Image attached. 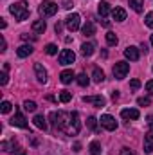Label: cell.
<instances>
[{
	"mask_svg": "<svg viewBox=\"0 0 153 155\" xmlns=\"http://www.w3.org/2000/svg\"><path fill=\"white\" fill-rule=\"evenodd\" d=\"M50 119L54 126L63 130L67 135H77L81 130V121L77 112H52Z\"/></svg>",
	"mask_w": 153,
	"mask_h": 155,
	"instance_id": "cell-1",
	"label": "cell"
},
{
	"mask_svg": "<svg viewBox=\"0 0 153 155\" xmlns=\"http://www.w3.org/2000/svg\"><path fill=\"white\" fill-rule=\"evenodd\" d=\"M9 11H11V15H15V18L16 20H20V22H24V20H27L29 18V4L25 2V0H20V2H15L11 7H9Z\"/></svg>",
	"mask_w": 153,
	"mask_h": 155,
	"instance_id": "cell-2",
	"label": "cell"
},
{
	"mask_svg": "<svg viewBox=\"0 0 153 155\" xmlns=\"http://www.w3.org/2000/svg\"><path fill=\"white\" fill-rule=\"evenodd\" d=\"M38 13L43 16V18L54 16V15L58 13V4H54V2H50V0H43V2L40 4V7H38Z\"/></svg>",
	"mask_w": 153,
	"mask_h": 155,
	"instance_id": "cell-3",
	"label": "cell"
},
{
	"mask_svg": "<svg viewBox=\"0 0 153 155\" xmlns=\"http://www.w3.org/2000/svg\"><path fill=\"white\" fill-rule=\"evenodd\" d=\"M128 72H130V65H128L126 61H117V63L114 65V76H115V79H124Z\"/></svg>",
	"mask_w": 153,
	"mask_h": 155,
	"instance_id": "cell-4",
	"label": "cell"
},
{
	"mask_svg": "<svg viewBox=\"0 0 153 155\" xmlns=\"http://www.w3.org/2000/svg\"><path fill=\"white\" fill-rule=\"evenodd\" d=\"M79 22H81V18H79L77 13H72V15H69V16L65 18V25H67V29H69L70 33H74V31L79 29Z\"/></svg>",
	"mask_w": 153,
	"mask_h": 155,
	"instance_id": "cell-5",
	"label": "cell"
},
{
	"mask_svg": "<svg viewBox=\"0 0 153 155\" xmlns=\"http://www.w3.org/2000/svg\"><path fill=\"white\" fill-rule=\"evenodd\" d=\"M74 60H76V54L70 49H63L60 52V63L61 65H70V63H74Z\"/></svg>",
	"mask_w": 153,
	"mask_h": 155,
	"instance_id": "cell-6",
	"label": "cell"
},
{
	"mask_svg": "<svg viewBox=\"0 0 153 155\" xmlns=\"http://www.w3.org/2000/svg\"><path fill=\"white\" fill-rule=\"evenodd\" d=\"M101 126L105 128V130H108V132H114L115 128H117V121H115L112 116H108V114H105V116H101Z\"/></svg>",
	"mask_w": 153,
	"mask_h": 155,
	"instance_id": "cell-7",
	"label": "cell"
},
{
	"mask_svg": "<svg viewBox=\"0 0 153 155\" xmlns=\"http://www.w3.org/2000/svg\"><path fill=\"white\" fill-rule=\"evenodd\" d=\"M11 124H13V126H18V128H27V126H29L27 119L22 116L20 112H15V116L11 117Z\"/></svg>",
	"mask_w": 153,
	"mask_h": 155,
	"instance_id": "cell-8",
	"label": "cell"
},
{
	"mask_svg": "<svg viewBox=\"0 0 153 155\" xmlns=\"http://www.w3.org/2000/svg\"><path fill=\"white\" fill-rule=\"evenodd\" d=\"M83 101H85V103H92V105H96V107H99V108L106 105V99H105L103 96H85Z\"/></svg>",
	"mask_w": 153,
	"mask_h": 155,
	"instance_id": "cell-9",
	"label": "cell"
},
{
	"mask_svg": "<svg viewBox=\"0 0 153 155\" xmlns=\"http://www.w3.org/2000/svg\"><path fill=\"white\" fill-rule=\"evenodd\" d=\"M124 56H126L130 61H137L141 54H139V49H137V47L130 45V47H126V49H124Z\"/></svg>",
	"mask_w": 153,
	"mask_h": 155,
	"instance_id": "cell-10",
	"label": "cell"
},
{
	"mask_svg": "<svg viewBox=\"0 0 153 155\" xmlns=\"http://www.w3.org/2000/svg\"><path fill=\"white\" fill-rule=\"evenodd\" d=\"M34 74H36V79L40 83H45L47 81V71L43 69L41 63H34Z\"/></svg>",
	"mask_w": 153,
	"mask_h": 155,
	"instance_id": "cell-11",
	"label": "cell"
},
{
	"mask_svg": "<svg viewBox=\"0 0 153 155\" xmlns=\"http://www.w3.org/2000/svg\"><path fill=\"white\" fill-rule=\"evenodd\" d=\"M139 116L141 114H139L137 108H124V110H121V117L122 119H128V121L130 119H139Z\"/></svg>",
	"mask_w": 153,
	"mask_h": 155,
	"instance_id": "cell-12",
	"label": "cell"
},
{
	"mask_svg": "<svg viewBox=\"0 0 153 155\" xmlns=\"http://www.w3.org/2000/svg\"><path fill=\"white\" fill-rule=\"evenodd\" d=\"M144 152L146 153H151L153 152V130L150 128V132L144 135Z\"/></svg>",
	"mask_w": 153,
	"mask_h": 155,
	"instance_id": "cell-13",
	"label": "cell"
},
{
	"mask_svg": "<svg viewBox=\"0 0 153 155\" xmlns=\"http://www.w3.org/2000/svg\"><path fill=\"white\" fill-rule=\"evenodd\" d=\"M29 54H33V45H20L16 49V56L18 58H27Z\"/></svg>",
	"mask_w": 153,
	"mask_h": 155,
	"instance_id": "cell-14",
	"label": "cell"
},
{
	"mask_svg": "<svg viewBox=\"0 0 153 155\" xmlns=\"http://www.w3.org/2000/svg\"><path fill=\"white\" fill-rule=\"evenodd\" d=\"M112 16H114L115 22H124L126 20V11L122 7H115V9H112Z\"/></svg>",
	"mask_w": 153,
	"mask_h": 155,
	"instance_id": "cell-15",
	"label": "cell"
},
{
	"mask_svg": "<svg viewBox=\"0 0 153 155\" xmlns=\"http://www.w3.org/2000/svg\"><path fill=\"white\" fill-rule=\"evenodd\" d=\"M94 52H96V45H94V43L88 41V43H83V45H81V54H83L85 58H86V56H92Z\"/></svg>",
	"mask_w": 153,
	"mask_h": 155,
	"instance_id": "cell-16",
	"label": "cell"
},
{
	"mask_svg": "<svg viewBox=\"0 0 153 155\" xmlns=\"http://www.w3.org/2000/svg\"><path fill=\"white\" fill-rule=\"evenodd\" d=\"M60 79H61L63 85H69V83H72V79H76V76H74L72 71H63V72L60 74Z\"/></svg>",
	"mask_w": 153,
	"mask_h": 155,
	"instance_id": "cell-17",
	"label": "cell"
},
{
	"mask_svg": "<svg viewBox=\"0 0 153 155\" xmlns=\"http://www.w3.org/2000/svg\"><path fill=\"white\" fill-rule=\"evenodd\" d=\"M97 13L101 15V18H105V16L110 13V4H108V2H105V0H103V2H99V4H97Z\"/></svg>",
	"mask_w": 153,
	"mask_h": 155,
	"instance_id": "cell-18",
	"label": "cell"
},
{
	"mask_svg": "<svg viewBox=\"0 0 153 155\" xmlns=\"http://www.w3.org/2000/svg\"><path fill=\"white\" fill-rule=\"evenodd\" d=\"M81 33H83L85 36H94V35H96V25H94L92 22H86V24L81 27Z\"/></svg>",
	"mask_w": 153,
	"mask_h": 155,
	"instance_id": "cell-19",
	"label": "cell"
},
{
	"mask_svg": "<svg viewBox=\"0 0 153 155\" xmlns=\"http://www.w3.org/2000/svg\"><path fill=\"white\" fill-rule=\"evenodd\" d=\"M45 29H47V24H45V20H36V22H33V31L34 33H45Z\"/></svg>",
	"mask_w": 153,
	"mask_h": 155,
	"instance_id": "cell-20",
	"label": "cell"
},
{
	"mask_svg": "<svg viewBox=\"0 0 153 155\" xmlns=\"http://www.w3.org/2000/svg\"><path fill=\"white\" fill-rule=\"evenodd\" d=\"M33 123H34V126L40 128V130H47V121H45V117L43 116H34Z\"/></svg>",
	"mask_w": 153,
	"mask_h": 155,
	"instance_id": "cell-21",
	"label": "cell"
},
{
	"mask_svg": "<svg viewBox=\"0 0 153 155\" xmlns=\"http://www.w3.org/2000/svg\"><path fill=\"white\" fill-rule=\"evenodd\" d=\"M128 2H130V7L135 13H142V9H144V2L142 0H128Z\"/></svg>",
	"mask_w": 153,
	"mask_h": 155,
	"instance_id": "cell-22",
	"label": "cell"
},
{
	"mask_svg": "<svg viewBox=\"0 0 153 155\" xmlns=\"http://www.w3.org/2000/svg\"><path fill=\"white\" fill-rule=\"evenodd\" d=\"M92 79H94L96 83H101V81H105V72H103L99 67H96V69H94V72H92Z\"/></svg>",
	"mask_w": 153,
	"mask_h": 155,
	"instance_id": "cell-23",
	"label": "cell"
},
{
	"mask_svg": "<svg viewBox=\"0 0 153 155\" xmlns=\"http://www.w3.org/2000/svg\"><path fill=\"white\" fill-rule=\"evenodd\" d=\"M90 153L92 155H101V144H99L97 141L90 143Z\"/></svg>",
	"mask_w": 153,
	"mask_h": 155,
	"instance_id": "cell-24",
	"label": "cell"
},
{
	"mask_svg": "<svg viewBox=\"0 0 153 155\" xmlns=\"http://www.w3.org/2000/svg\"><path fill=\"white\" fill-rule=\"evenodd\" d=\"M70 99H72V94H70L69 90H61V92H60V101H61V103H69Z\"/></svg>",
	"mask_w": 153,
	"mask_h": 155,
	"instance_id": "cell-25",
	"label": "cell"
},
{
	"mask_svg": "<svg viewBox=\"0 0 153 155\" xmlns=\"http://www.w3.org/2000/svg\"><path fill=\"white\" fill-rule=\"evenodd\" d=\"M117 41H119V38L115 33H106V43L108 45H117Z\"/></svg>",
	"mask_w": 153,
	"mask_h": 155,
	"instance_id": "cell-26",
	"label": "cell"
},
{
	"mask_svg": "<svg viewBox=\"0 0 153 155\" xmlns=\"http://www.w3.org/2000/svg\"><path fill=\"white\" fill-rule=\"evenodd\" d=\"M45 52H47L49 56H54V54H58V47H56L54 43H49V45L45 47Z\"/></svg>",
	"mask_w": 153,
	"mask_h": 155,
	"instance_id": "cell-27",
	"label": "cell"
},
{
	"mask_svg": "<svg viewBox=\"0 0 153 155\" xmlns=\"http://www.w3.org/2000/svg\"><path fill=\"white\" fill-rule=\"evenodd\" d=\"M11 108H13V105H11L9 101H2V105H0L2 114H9V112H11Z\"/></svg>",
	"mask_w": 153,
	"mask_h": 155,
	"instance_id": "cell-28",
	"label": "cell"
},
{
	"mask_svg": "<svg viewBox=\"0 0 153 155\" xmlns=\"http://www.w3.org/2000/svg\"><path fill=\"white\" fill-rule=\"evenodd\" d=\"M24 108H25L27 112H36V108H38V107H36V103H34V101H25V103H24Z\"/></svg>",
	"mask_w": 153,
	"mask_h": 155,
	"instance_id": "cell-29",
	"label": "cell"
},
{
	"mask_svg": "<svg viewBox=\"0 0 153 155\" xmlns=\"http://www.w3.org/2000/svg\"><path fill=\"white\" fill-rule=\"evenodd\" d=\"M76 81L79 83V85H81V87H86L90 79H88V76H86V74H79V76L76 78Z\"/></svg>",
	"mask_w": 153,
	"mask_h": 155,
	"instance_id": "cell-30",
	"label": "cell"
},
{
	"mask_svg": "<svg viewBox=\"0 0 153 155\" xmlns=\"http://www.w3.org/2000/svg\"><path fill=\"white\" fill-rule=\"evenodd\" d=\"M137 105H139V107H150V105H151V99H150V97H139V99H137Z\"/></svg>",
	"mask_w": 153,
	"mask_h": 155,
	"instance_id": "cell-31",
	"label": "cell"
},
{
	"mask_svg": "<svg viewBox=\"0 0 153 155\" xmlns=\"http://www.w3.org/2000/svg\"><path fill=\"white\" fill-rule=\"evenodd\" d=\"M86 126H88L90 130H97V119H96V117H88Z\"/></svg>",
	"mask_w": 153,
	"mask_h": 155,
	"instance_id": "cell-32",
	"label": "cell"
},
{
	"mask_svg": "<svg viewBox=\"0 0 153 155\" xmlns=\"http://www.w3.org/2000/svg\"><path fill=\"white\" fill-rule=\"evenodd\" d=\"M2 150L4 152H16L15 150V141L13 143H2Z\"/></svg>",
	"mask_w": 153,
	"mask_h": 155,
	"instance_id": "cell-33",
	"label": "cell"
},
{
	"mask_svg": "<svg viewBox=\"0 0 153 155\" xmlns=\"http://www.w3.org/2000/svg\"><path fill=\"white\" fill-rule=\"evenodd\" d=\"M144 22H146V25H148L150 29H153V13H148V15H146V20H144Z\"/></svg>",
	"mask_w": 153,
	"mask_h": 155,
	"instance_id": "cell-34",
	"label": "cell"
},
{
	"mask_svg": "<svg viewBox=\"0 0 153 155\" xmlns=\"http://www.w3.org/2000/svg\"><path fill=\"white\" fill-rule=\"evenodd\" d=\"M7 81H9L7 72H5V71H4V72H0V85H7Z\"/></svg>",
	"mask_w": 153,
	"mask_h": 155,
	"instance_id": "cell-35",
	"label": "cell"
},
{
	"mask_svg": "<svg viewBox=\"0 0 153 155\" xmlns=\"http://www.w3.org/2000/svg\"><path fill=\"white\" fill-rule=\"evenodd\" d=\"M130 87H132L133 90H137V88H141V81H139V79H132V81H130Z\"/></svg>",
	"mask_w": 153,
	"mask_h": 155,
	"instance_id": "cell-36",
	"label": "cell"
},
{
	"mask_svg": "<svg viewBox=\"0 0 153 155\" xmlns=\"http://www.w3.org/2000/svg\"><path fill=\"white\" fill-rule=\"evenodd\" d=\"M5 47H7V41L4 36H0V52H5Z\"/></svg>",
	"mask_w": 153,
	"mask_h": 155,
	"instance_id": "cell-37",
	"label": "cell"
},
{
	"mask_svg": "<svg viewBox=\"0 0 153 155\" xmlns=\"http://www.w3.org/2000/svg\"><path fill=\"white\" fill-rule=\"evenodd\" d=\"M22 40H25V41H34L36 36H34V35H22Z\"/></svg>",
	"mask_w": 153,
	"mask_h": 155,
	"instance_id": "cell-38",
	"label": "cell"
},
{
	"mask_svg": "<svg viewBox=\"0 0 153 155\" xmlns=\"http://www.w3.org/2000/svg\"><path fill=\"white\" fill-rule=\"evenodd\" d=\"M146 90H148V92L153 96V79H150V81L146 83Z\"/></svg>",
	"mask_w": 153,
	"mask_h": 155,
	"instance_id": "cell-39",
	"label": "cell"
},
{
	"mask_svg": "<svg viewBox=\"0 0 153 155\" xmlns=\"http://www.w3.org/2000/svg\"><path fill=\"white\" fill-rule=\"evenodd\" d=\"M121 155H135L130 148H121Z\"/></svg>",
	"mask_w": 153,
	"mask_h": 155,
	"instance_id": "cell-40",
	"label": "cell"
},
{
	"mask_svg": "<svg viewBox=\"0 0 153 155\" xmlns=\"http://www.w3.org/2000/svg\"><path fill=\"white\" fill-rule=\"evenodd\" d=\"M61 29H63V25H61V24H60V22H58V24H56V25H54V31H56V33H58V35H60V33H61Z\"/></svg>",
	"mask_w": 153,
	"mask_h": 155,
	"instance_id": "cell-41",
	"label": "cell"
},
{
	"mask_svg": "<svg viewBox=\"0 0 153 155\" xmlns=\"http://www.w3.org/2000/svg\"><path fill=\"white\" fill-rule=\"evenodd\" d=\"M63 7H65V9H70V7H72V2H70V0H63Z\"/></svg>",
	"mask_w": 153,
	"mask_h": 155,
	"instance_id": "cell-42",
	"label": "cell"
},
{
	"mask_svg": "<svg viewBox=\"0 0 153 155\" xmlns=\"http://www.w3.org/2000/svg\"><path fill=\"white\" fill-rule=\"evenodd\" d=\"M146 123H148V126L153 130V116H148V119H146Z\"/></svg>",
	"mask_w": 153,
	"mask_h": 155,
	"instance_id": "cell-43",
	"label": "cell"
},
{
	"mask_svg": "<svg viewBox=\"0 0 153 155\" xmlns=\"http://www.w3.org/2000/svg\"><path fill=\"white\" fill-rule=\"evenodd\" d=\"M101 24H103L105 27H110V22H108V20H105V18H101Z\"/></svg>",
	"mask_w": 153,
	"mask_h": 155,
	"instance_id": "cell-44",
	"label": "cell"
},
{
	"mask_svg": "<svg viewBox=\"0 0 153 155\" xmlns=\"http://www.w3.org/2000/svg\"><path fill=\"white\" fill-rule=\"evenodd\" d=\"M79 150H81V144L76 143V144H74V152H79Z\"/></svg>",
	"mask_w": 153,
	"mask_h": 155,
	"instance_id": "cell-45",
	"label": "cell"
},
{
	"mask_svg": "<svg viewBox=\"0 0 153 155\" xmlns=\"http://www.w3.org/2000/svg\"><path fill=\"white\" fill-rule=\"evenodd\" d=\"M5 25H7V24H5V20L2 18V22H0V29H5Z\"/></svg>",
	"mask_w": 153,
	"mask_h": 155,
	"instance_id": "cell-46",
	"label": "cell"
},
{
	"mask_svg": "<svg viewBox=\"0 0 153 155\" xmlns=\"http://www.w3.org/2000/svg\"><path fill=\"white\" fill-rule=\"evenodd\" d=\"M117 97H119V92H117V90H115L114 94H112V99H114V101H115V99H117Z\"/></svg>",
	"mask_w": 153,
	"mask_h": 155,
	"instance_id": "cell-47",
	"label": "cell"
},
{
	"mask_svg": "<svg viewBox=\"0 0 153 155\" xmlns=\"http://www.w3.org/2000/svg\"><path fill=\"white\" fill-rule=\"evenodd\" d=\"M18 155H25V152H22V150H20V152H18Z\"/></svg>",
	"mask_w": 153,
	"mask_h": 155,
	"instance_id": "cell-48",
	"label": "cell"
},
{
	"mask_svg": "<svg viewBox=\"0 0 153 155\" xmlns=\"http://www.w3.org/2000/svg\"><path fill=\"white\" fill-rule=\"evenodd\" d=\"M151 45H153V36H151Z\"/></svg>",
	"mask_w": 153,
	"mask_h": 155,
	"instance_id": "cell-49",
	"label": "cell"
}]
</instances>
